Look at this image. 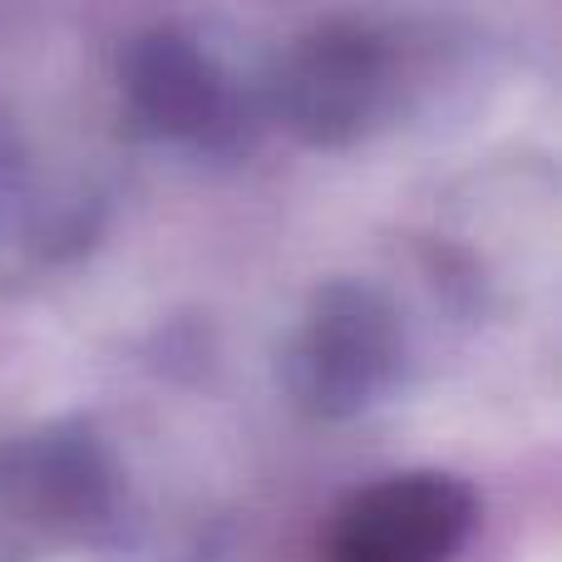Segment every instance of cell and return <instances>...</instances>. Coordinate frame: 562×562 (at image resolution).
Segmentation results:
<instances>
[{
    "mask_svg": "<svg viewBox=\"0 0 562 562\" xmlns=\"http://www.w3.org/2000/svg\"><path fill=\"white\" fill-rule=\"evenodd\" d=\"M114 514V469L85 429L0 449V518L35 533H89Z\"/></svg>",
    "mask_w": 562,
    "mask_h": 562,
    "instance_id": "obj_4",
    "label": "cell"
},
{
    "mask_svg": "<svg viewBox=\"0 0 562 562\" xmlns=\"http://www.w3.org/2000/svg\"><path fill=\"white\" fill-rule=\"evenodd\" d=\"M124 94L128 109L164 138H217L233 124V94H227L217 65L198 40L178 30H148L124 55Z\"/></svg>",
    "mask_w": 562,
    "mask_h": 562,
    "instance_id": "obj_5",
    "label": "cell"
},
{
    "mask_svg": "<svg viewBox=\"0 0 562 562\" xmlns=\"http://www.w3.org/2000/svg\"><path fill=\"white\" fill-rule=\"evenodd\" d=\"M474 528V494L449 474H395L336 518L330 562H449Z\"/></svg>",
    "mask_w": 562,
    "mask_h": 562,
    "instance_id": "obj_3",
    "label": "cell"
},
{
    "mask_svg": "<svg viewBox=\"0 0 562 562\" xmlns=\"http://www.w3.org/2000/svg\"><path fill=\"white\" fill-rule=\"evenodd\" d=\"M395 65L375 30L336 20L306 35L277 75V114L301 144L346 148L385 119Z\"/></svg>",
    "mask_w": 562,
    "mask_h": 562,
    "instance_id": "obj_2",
    "label": "cell"
},
{
    "mask_svg": "<svg viewBox=\"0 0 562 562\" xmlns=\"http://www.w3.org/2000/svg\"><path fill=\"white\" fill-rule=\"evenodd\" d=\"M400 370V321L375 286L330 281L316 291L296 346L286 356V385L311 415L350 419L375 405Z\"/></svg>",
    "mask_w": 562,
    "mask_h": 562,
    "instance_id": "obj_1",
    "label": "cell"
}]
</instances>
